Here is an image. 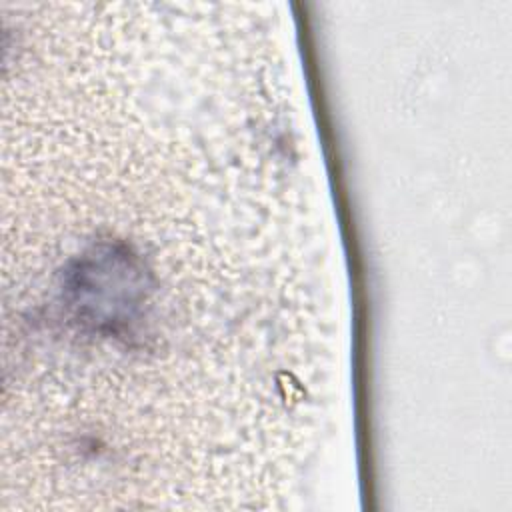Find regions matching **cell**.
<instances>
[{
    "label": "cell",
    "mask_w": 512,
    "mask_h": 512,
    "mask_svg": "<svg viewBox=\"0 0 512 512\" xmlns=\"http://www.w3.org/2000/svg\"><path fill=\"white\" fill-rule=\"evenodd\" d=\"M150 292L148 272L122 244H98L78 256L62 276V302L86 330L120 334L138 322Z\"/></svg>",
    "instance_id": "6da1fadb"
}]
</instances>
